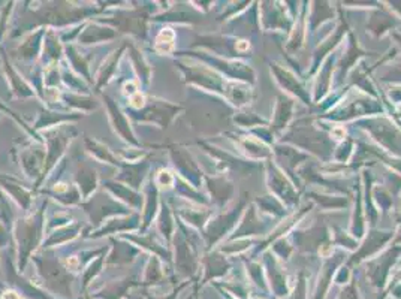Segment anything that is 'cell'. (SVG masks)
Segmentation results:
<instances>
[{"label": "cell", "instance_id": "1", "mask_svg": "<svg viewBox=\"0 0 401 299\" xmlns=\"http://www.w3.org/2000/svg\"><path fill=\"white\" fill-rule=\"evenodd\" d=\"M0 299H20V296H18V293L14 292V291H6Z\"/></svg>", "mask_w": 401, "mask_h": 299}]
</instances>
